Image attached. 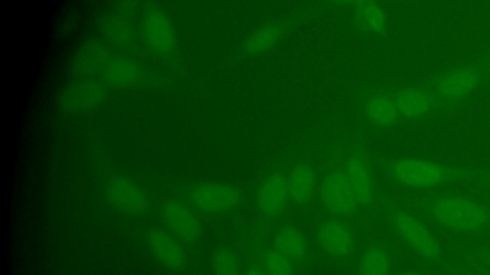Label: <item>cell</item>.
Returning a JSON list of instances; mask_svg holds the SVG:
<instances>
[{
    "mask_svg": "<svg viewBox=\"0 0 490 275\" xmlns=\"http://www.w3.org/2000/svg\"><path fill=\"white\" fill-rule=\"evenodd\" d=\"M432 212L442 226L458 233L477 230L486 220V211L479 202L463 197L440 198Z\"/></svg>",
    "mask_w": 490,
    "mask_h": 275,
    "instance_id": "obj_1",
    "label": "cell"
},
{
    "mask_svg": "<svg viewBox=\"0 0 490 275\" xmlns=\"http://www.w3.org/2000/svg\"><path fill=\"white\" fill-rule=\"evenodd\" d=\"M391 177L403 186L425 190L445 183L449 170L443 166L416 158H402L389 167Z\"/></svg>",
    "mask_w": 490,
    "mask_h": 275,
    "instance_id": "obj_2",
    "label": "cell"
},
{
    "mask_svg": "<svg viewBox=\"0 0 490 275\" xmlns=\"http://www.w3.org/2000/svg\"><path fill=\"white\" fill-rule=\"evenodd\" d=\"M395 233L428 262H437L442 251L435 236L419 219L406 211H396L391 217Z\"/></svg>",
    "mask_w": 490,
    "mask_h": 275,
    "instance_id": "obj_3",
    "label": "cell"
},
{
    "mask_svg": "<svg viewBox=\"0 0 490 275\" xmlns=\"http://www.w3.org/2000/svg\"><path fill=\"white\" fill-rule=\"evenodd\" d=\"M191 204L200 211L220 214L235 209L241 202L239 188L229 183L201 182L187 192Z\"/></svg>",
    "mask_w": 490,
    "mask_h": 275,
    "instance_id": "obj_4",
    "label": "cell"
},
{
    "mask_svg": "<svg viewBox=\"0 0 490 275\" xmlns=\"http://www.w3.org/2000/svg\"><path fill=\"white\" fill-rule=\"evenodd\" d=\"M142 31L148 47L158 55H168L175 49L177 37L168 13L153 5L144 13Z\"/></svg>",
    "mask_w": 490,
    "mask_h": 275,
    "instance_id": "obj_5",
    "label": "cell"
},
{
    "mask_svg": "<svg viewBox=\"0 0 490 275\" xmlns=\"http://www.w3.org/2000/svg\"><path fill=\"white\" fill-rule=\"evenodd\" d=\"M110 205L128 215H143L150 209V199L135 181L124 176L112 178L107 186Z\"/></svg>",
    "mask_w": 490,
    "mask_h": 275,
    "instance_id": "obj_6",
    "label": "cell"
},
{
    "mask_svg": "<svg viewBox=\"0 0 490 275\" xmlns=\"http://www.w3.org/2000/svg\"><path fill=\"white\" fill-rule=\"evenodd\" d=\"M315 240L324 253L337 258L349 256L355 245L352 228L336 219L324 220L316 227Z\"/></svg>",
    "mask_w": 490,
    "mask_h": 275,
    "instance_id": "obj_7",
    "label": "cell"
},
{
    "mask_svg": "<svg viewBox=\"0 0 490 275\" xmlns=\"http://www.w3.org/2000/svg\"><path fill=\"white\" fill-rule=\"evenodd\" d=\"M290 201L284 173L273 172L259 185L257 202L258 211L265 219L269 220L278 219Z\"/></svg>",
    "mask_w": 490,
    "mask_h": 275,
    "instance_id": "obj_8",
    "label": "cell"
},
{
    "mask_svg": "<svg viewBox=\"0 0 490 275\" xmlns=\"http://www.w3.org/2000/svg\"><path fill=\"white\" fill-rule=\"evenodd\" d=\"M320 195L324 207L331 214L349 215L358 208L345 172L329 173L321 185Z\"/></svg>",
    "mask_w": 490,
    "mask_h": 275,
    "instance_id": "obj_9",
    "label": "cell"
},
{
    "mask_svg": "<svg viewBox=\"0 0 490 275\" xmlns=\"http://www.w3.org/2000/svg\"><path fill=\"white\" fill-rule=\"evenodd\" d=\"M480 82L478 71L469 65H458L439 78L438 91L446 99H459L477 90Z\"/></svg>",
    "mask_w": 490,
    "mask_h": 275,
    "instance_id": "obj_10",
    "label": "cell"
},
{
    "mask_svg": "<svg viewBox=\"0 0 490 275\" xmlns=\"http://www.w3.org/2000/svg\"><path fill=\"white\" fill-rule=\"evenodd\" d=\"M102 82L108 88L134 89L145 82L146 74L136 62L126 57H113L103 70Z\"/></svg>",
    "mask_w": 490,
    "mask_h": 275,
    "instance_id": "obj_11",
    "label": "cell"
},
{
    "mask_svg": "<svg viewBox=\"0 0 490 275\" xmlns=\"http://www.w3.org/2000/svg\"><path fill=\"white\" fill-rule=\"evenodd\" d=\"M358 208L368 209L376 200L377 191L371 172L362 159L352 157L344 171Z\"/></svg>",
    "mask_w": 490,
    "mask_h": 275,
    "instance_id": "obj_12",
    "label": "cell"
},
{
    "mask_svg": "<svg viewBox=\"0 0 490 275\" xmlns=\"http://www.w3.org/2000/svg\"><path fill=\"white\" fill-rule=\"evenodd\" d=\"M146 241L153 254L167 268L180 271L187 257L179 243L160 228L148 231Z\"/></svg>",
    "mask_w": 490,
    "mask_h": 275,
    "instance_id": "obj_13",
    "label": "cell"
},
{
    "mask_svg": "<svg viewBox=\"0 0 490 275\" xmlns=\"http://www.w3.org/2000/svg\"><path fill=\"white\" fill-rule=\"evenodd\" d=\"M164 220L182 240L197 242L201 236V227L194 213L177 201H168L162 208Z\"/></svg>",
    "mask_w": 490,
    "mask_h": 275,
    "instance_id": "obj_14",
    "label": "cell"
},
{
    "mask_svg": "<svg viewBox=\"0 0 490 275\" xmlns=\"http://www.w3.org/2000/svg\"><path fill=\"white\" fill-rule=\"evenodd\" d=\"M107 95L102 82L84 81L71 85L62 97V104L69 109H86L101 103Z\"/></svg>",
    "mask_w": 490,
    "mask_h": 275,
    "instance_id": "obj_15",
    "label": "cell"
},
{
    "mask_svg": "<svg viewBox=\"0 0 490 275\" xmlns=\"http://www.w3.org/2000/svg\"><path fill=\"white\" fill-rule=\"evenodd\" d=\"M286 178L290 200L296 206L308 205L317 185L314 169L307 164H298L292 168Z\"/></svg>",
    "mask_w": 490,
    "mask_h": 275,
    "instance_id": "obj_16",
    "label": "cell"
},
{
    "mask_svg": "<svg viewBox=\"0 0 490 275\" xmlns=\"http://www.w3.org/2000/svg\"><path fill=\"white\" fill-rule=\"evenodd\" d=\"M272 245L295 263L302 262L309 252L308 240L294 225H284L274 234Z\"/></svg>",
    "mask_w": 490,
    "mask_h": 275,
    "instance_id": "obj_17",
    "label": "cell"
},
{
    "mask_svg": "<svg viewBox=\"0 0 490 275\" xmlns=\"http://www.w3.org/2000/svg\"><path fill=\"white\" fill-rule=\"evenodd\" d=\"M366 113L374 125L386 127L394 125L400 116L397 94L388 91L372 94L368 100Z\"/></svg>",
    "mask_w": 490,
    "mask_h": 275,
    "instance_id": "obj_18",
    "label": "cell"
},
{
    "mask_svg": "<svg viewBox=\"0 0 490 275\" xmlns=\"http://www.w3.org/2000/svg\"><path fill=\"white\" fill-rule=\"evenodd\" d=\"M400 116L407 119H420L433 108V100L421 89L409 88L397 94Z\"/></svg>",
    "mask_w": 490,
    "mask_h": 275,
    "instance_id": "obj_19",
    "label": "cell"
},
{
    "mask_svg": "<svg viewBox=\"0 0 490 275\" xmlns=\"http://www.w3.org/2000/svg\"><path fill=\"white\" fill-rule=\"evenodd\" d=\"M391 270V254L382 245H371L360 257L358 275H390Z\"/></svg>",
    "mask_w": 490,
    "mask_h": 275,
    "instance_id": "obj_20",
    "label": "cell"
},
{
    "mask_svg": "<svg viewBox=\"0 0 490 275\" xmlns=\"http://www.w3.org/2000/svg\"><path fill=\"white\" fill-rule=\"evenodd\" d=\"M113 59V56L105 46L92 43L86 46L76 57V65L82 72H100L103 70Z\"/></svg>",
    "mask_w": 490,
    "mask_h": 275,
    "instance_id": "obj_21",
    "label": "cell"
},
{
    "mask_svg": "<svg viewBox=\"0 0 490 275\" xmlns=\"http://www.w3.org/2000/svg\"><path fill=\"white\" fill-rule=\"evenodd\" d=\"M261 262L267 275H294V263L273 245L264 248Z\"/></svg>",
    "mask_w": 490,
    "mask_h": 275,
    "instance_id": "obj_22",
    "label": "cell"
},
{
    "mask_svg": "<svg viewBox=\"0 0 490 275\" xmlns=\"http://www.w3.org/2000/svg\"><path fill=\"white\" fill-rule=\"evenodd\" d=\"M211 268L214 275H242L238 255L225 247L213 254Z\"/></svg>",
    "mask_w": 490,
    "mask_h": 275,
    "instance_id": "obj_23",
    "label": "cell"
},
{
    "mask_svg": "<svg viewBox=\"0 0 490 275\" xmlns=\"http://www.w3.org/2000/svg\"><path fill=\"white\" fill-rule=\"evenodd\" d=\"M358 17L371 31L380 33L384 30L386 17L383 9L373 3H356L354 7Z\"/></svg>",
    "mask_w": 490,
    "mask_h": 275,
    "instance_id": "obj_24",
    "label": "cell"
},
{
    "mask_svg": "<svg viewBox=\"0 0 490 275\" xmlns=\"http://www.w3.org/2000/svg\"><path fill=\"white\" fill-rule=\"evenodd\" d=\"M281 36L280 28L268 25L259 29L249 40L248 50L252 54H261L276 46Z\"/></svg>",
    "mask_w": 490,
    "mask_h": 275,
    "instance_id": "obj_25",
    "label": "cell"
},
{
    "mask_svg": "<svg viewBox=\"0 0 490 275\" xmlns=\"http://www.w3.org/2000/svg\"><path fill=\"white\" fill-rule=\"evenodd\" d=\"M107 34L118 45L132 46L135 40V32L131 24L122 19H113L107 26Z\"/></svg>",
    "mask_w": 490,
    "mask_h": 275,
    "instance_id": "obj_26",
    "label": "cell"
},
{
    "mask_svg": "<svg viewBox=\"0 0 490 275\" xmlns=\"http://www.w3.org/2000/svg\"><path fill=\"white\" fill-rule=\"evenodd\" d=\"M242 275H267L259 256L254 257L252 262L242 272Z\"/></svg>",
    "mask_w": 490,
    "mask_h": 275,
    "instance_id": "obj_27",
    "label": "cell"
},
{
    "mask_svg": "<svg viewBox=\"0 0 490 275\" xmlns=\"http://www.w3.org/2000/svg\"><path fill=\"white\" fill-rule=\"evenodd\" d=\"M398 275H417V274L414 273V272H402V273L398 274Z\"/></svg>",
    "mask_w": 490,
    "mask_h": 275,
    "instance_id": "obj_28",
    "label": "cell"
}]
</instances>
